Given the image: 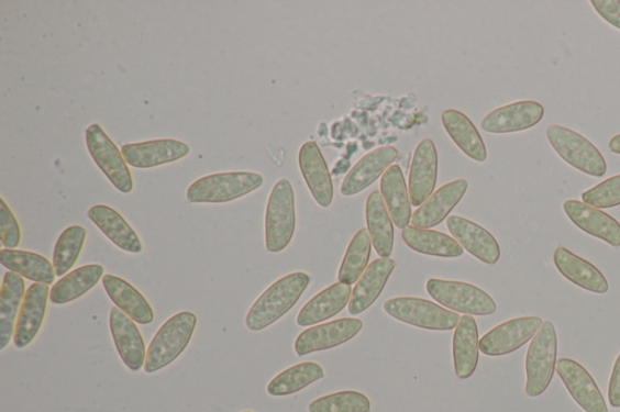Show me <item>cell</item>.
Here are the masks:
<instances>
[{
	"mask_svg": "<svg viewBox=\"0 0 620 412\" xmlns=\"http://www.w3.org/2000/svg\"><path fill=\"white\" fill-rule=\"evenodd\" d=\"M51 290L49 286L43 283H34L27 289L15 326L14 344L18 348L27 347L40 334Z\"/></svg>",
	"mask_w": 620,
	"mask_h": 412,
	"instance_id": "cell-22",
	"label": "cell"
},
{
	"mask_svg": "<svg viewBox=\"0 0 620 412\" xmlns=\"http://www.w3.org/2000/svg\"><path fill=\"white\" fill-rule=\"evenodd\" d=\"M197 323L196 314L190 311L178 312L166 321L148 346L143 369L147 374H154L169 367L192 341Z\"/></svg>",
	"mask_w": 620,
	"mask_h": 412,
	"instance_id": "cell-2",
	"label": "cell"
},
{
	"mask_svg": "<svg viewBox=\"0 0 620 412\" xmlns=\"http://www.w3.org/2000/svg\"><path fill=\"white\" fill-rule=\"evenodd\" d=\"M366 224L374 248L380 258H390L395 249V226L381 193H369L366 201Z\"/></svg>",
	"mask_w": 620,
	"mask_h": 412,
	"instance_id": "cell-31",
	"label": "cell"
},
{
	"mask_svg": "<svg viewBox=\"0 0 620 412\" xmlns=\"http://www.w3.org/2000/svg\"><path fill=\"white\" fill-rule=\"evenodd\" d=\"M397 263L390 258H379L367 266V269L356 282L348 304L353 316L372 308L387 286L396 270Z\"/></svg>",
	"mask_w": 620,
	"mask_h": 412,
	"instance_id": "cell-23",
	"label": "cell"
},
{
	"mask_svg": "<svg viewBox=\"0 0 620 412\" xmlns=\"http://www.w3.org/2000/svg\"><path fill=\"white\" fill-rule=\"evenodd\" d=\"M296 230V201L289 179L283 178L273 187L266 210V248L283 252L290 245Z\"/></svg>",
	"mask_w": 620,
	"mask_h": 412,
	"instance_id": "cell-5",
	"label": "cell"
},
{
	"mask_svg": "<svg viewBox=\"0 0 620 412\" xmlns=\"http://www.w3.org/2000/svg\"><path fill=\"white\" fill-rule=\"evenodd\" d=\"M86 142L92 160L98 165L107 179L111 181L113 187L122 193L133 191V176H131L122 151H119L117 144L99 124L88 127L86 131Z\"/></svg>",
	"mask_w": 620,
	"mask_h": 412,
	"instance_id": "cell-9",
	"label": "cell"
},
{
	"mask_svg": "<svg viewBox=\"0 0 620 412\" xmlns=\"http://www.w3.org/2000/svg\"><path fill=\"white\" fill-rule=\"evenodd\" d=\"M363 329V321L356 319H341L315 325L298 335L295 342V353L303 357L339 347L351 342Z\"/></svg>",
	"mask_w": 620,
	"mask_h": 412,
	"instance_id": "cell-11",
	"label": "cell"
},
{
	"mask_svg": "<svg viewBox=\"0 0 620 412\" xmlns=\"http://www.w3.org/2000/svg\"><path fill=\"white\" fill-rule=\"evenodd\" d=\"M309 412H369L372 402L361 392L342 391L315 399Z\"/></svg>",
	"mask_w": 620,
	"mask_h": 412,
	"instance_id": "cell-39",
	"label": "cell"
},
{
	"mask_svg": "<svg viewBox=\"0 0 620 412\" xmlns=\"http://www.w3.org/2000/svg\"><path fill=\"white\" fill-rule=\"evenodd\" d=\"M104 268L100 264L81 266L67 274L51 290V301L55 305H65L86 296L103 278Z\"/></svg>",
	"mask_w": 620,
	"mask_h": 412,
	"instance_id": "cell-35",
	"label": "cell"
},
{
	"mask_svg": "<svg viewBox=\"0 0 620 412\" xmlns=\"http://www.w3.org/2000/svg\"><path fill=\"white\" fill-rule=\"evenodd\" d=\"M398 156L399 152L395 147H380L364 155L342 181V196L354 197L372 187L381 175L386 174Z\"/></svg>",
	"mask_w": 620,
	"mask_h": 412,
	"instance_id": "cell-20",
	"label": "cell"
},
{
	"mask_svg": "<svg viewBox=\"0 0 620 412\" xmlns=\"http://www.w3.org/2000/svg\"><path fill=\"white\" fill-rule=\"evenodd\" d=\"M87 235L86 227L74 225L58 237L53 258L56 276H65L74 268L85 247Z\"/></svg>",
	"mask_w": 620,
	"mask_h": 412,
	"instance_id": "cell-38",
	"label": "cell"
},
{
	"mask_svg": "<svg viewBox=\"0 0 620 412\" xmlns=\"http://www.w3.org/2000/svg\"><path fill=\"white\" fill-rule=\"evenodd\" d=\"M26 283L23 277L8 271L0 290V350L5 349L14 338L23 299L26 296Z\"/></svg>",
	"mask_w": 620,
	"mask_h": 412,
	"instance_id": "cell-29",
	"label": "cell"
},
{
	"mask_svg": "<svg viewBox=\"0 0 620 412\" xmlns=\"http://www.w3.org/2000/svg\"><path fill=\"white\" fill-rule=\"evenodd\" d=\"M122 153L131 167L147 169L185 159L189 155V145L177 140H154L125 144Z\"/></svg>",
	"mask_w": 620,
	"mask_h": 412,
	"instance_id": "cell-15",
	"label": "cell"
},
{
	"mask_svg": "<svg viewBox=\"0 0 620 412\" xmlns=\"http://www.w3.org/2000/svg\"><path fill=\"white\" fill-rule=\"evenodd\" d=\"M446 225L452 237L473 257L487 265H495L499 261V244L485 227L458 215L449 216Z\"/></svg>",
	"mask_w": 620,
	"mask_h": 412,
	"instance_id": "cell-14",
	"label": "cell"
},
{
	"mask_svg": "<svg viewBox=\"0 0 620 412\" xmlns=\"http://www.w3.org/2000/svg\"><path fill=\"white\" fill-rule=\"evenodd\" d=\"M380 193L387 205L392 223L399 229H407L411 222V200L399 165H391L380 179Z\"/></svg>",
	"mask_w": 620,
	"mask_h": 412,
	"instance_id": "cell-30",
	"label": "cell"
},
{
	"mask_svg": "<svg viewBox=\"0 0 620 412\" xmlns=\"http://www.w3.org/2000/svg\"><path fill=\"white\" fill-rule=\"evenodd\" d=\"M556 365L557 334L554 323L545 321L528 349L524 392L531 398L542 396L553 381Z\"/></svg>",
	"mask_w": 620,
	"mask_h": 412,
	"instance_id": "cell-4",
	"label": "cell"
},
{
	"mask_svg": "<svg viewBox=\"0 0 620 412\" xmlns=\"http://www.w3.org/2000/svg\"><path fill=\"white\" fill-rule=\"evenodd\" d=\"M22 233L20 224L10 210L5 200L0 199V241L7 249H15L20 246Z\"/></svg>",
	"mask_w": 620,
	"mask_h": 412,
	"instance_id": "cell-41",
	"label": "cell"
},
{
	"mask_svg": "<svg viewBox=\"0 0 620 412\" xmlns=\"http://www.w3.org/2000/svg\"><path fill=\"white\" fill-rule=\"evenodd\" d=\"M243 412H253V411H243Z\"/></svg>",
	"mask_w": 620,
	"mask_h": 412,
	"instance_id": "cell-45",
	"label": "cell"
},
{
	"mask_svg": "<svg viewBox=\"0 0 620 412\" xmlns=\"http://www.w3.org/2000/svg\"><path fill=\"white\" fill-rule=\"evenodd\" d=\"M556 372L575 402L587 412H608L605 398L589 371L569 358L557 360Z\"/></svg>",
	"mask_w": 620,
	"mask_h": 412,
	"instance_id": "cell-12",
	"label": "cell"
},
{
	"mask_svg": "<svg viewBox=\"0 0 620 412\" xmlns=\"http://www.w3.org/2000/svg\"><path fill=\"white\" fill-rule=\"evenodd\" d=\"M427 292L441 307L469 316H491L497 311L496 301L485 290L470 283L432 278L427 282Z\"/></svg>",
	"mask_w": 620,
	"mask_h": 412,
	"instance_id": "cell-8",
	"label": "cell"
},
{
	"mask_svg": "<svg viewBox=\"0 0 620 412\" xmlns=\"http://www.w3.org/2000/svg\"><path fill=\"white\" fill-rule=\"evenodd\" d=\"M102 285L115 308L128 314L131 320L143 325L154 321V311L148 300L133 285L114 275H104Z\"/></svg>",
	"mask_w": 620,
	"mask_h": 412,
	"instance_id": "cell-28",
	"label": "cell"
},
{
	"mask_svg": "<svg viewBox=\"0 0 620 412\" xmlns=\"http://www.w3.org/2000/svg\"><path fill=\"white\" fill-rule=\"evenodd\" d=\"M546 138L554 152L569 166L583 174L601 178L607 172L605 157L595 145L580 133L563 126L552 125Z\"/></svg>",
	"mask_w": 620,
	"mask_h": 412,
	"instance_id": "cell-6",
	"label": "cell"
},
{
	"mask_svg": "<svg viewBox=\"0 0 620 412\" xmlns=\"http://www.w3.org/2000/svg\"><path fill=\"white\" fill-rule=\"evenodd\" d=\"M554 264L566 280L590 293L606 294L610 290L606 277L594 264L567 248L560 247L555 250Z\"/></svg>",
	"mask_w": 620,
	"mask_h": 412,
	"instance_id": "cell-24",
	"label": "cell"
},
{
	"mask_svg": "<svg viewBox=\"0 0 620 412\" xmlns=\"http://www.w3.org/2000/svg\"><path fill=\"white\" fill-rule=\"evenodd\" d=\"M453 366L461 380L473 377L479 365L480 341L478 324L469 316L461 318L455 335H453Z\"/></svg>",
	"mask_w": 620,
	"mask_h": 412,
	"instance_id": "cell-26",
	"label": "cell"
},
{
	"mask_svg": "<svg viewBox=\"0 0 620 412\" xmlns=\"http://www.w3.org/2000/svg\"><path fill=\"white\" fill-rule=\"evenodd\" d=\"M373 241L369 237L367 229L353 237L339 271V281L344 285L352 286L361 280L368 266L369 257H372Z\"/></svg>",
	"mask_w": 620,
	"mask_h": 412,
	"instance_id": "cell-37",
	"label": "cell"
},
{
	"mask_svg": "<svg viewBox=\"0 0 620 412\" xmlns=\"http://www.w3.org/2000/svg\"><path fill=\"white\" fill-rule=\"evenodd\" d=\"M582 202L599 210L618 208L620 205V175L608 178L600 185L584 191Z\"/></svg>",
	"mask_w": 620,
	"mask_h": 412,
	"instance_id": "cell-40",
	"label": "cell"
},
{
	"mask_svg": "<svg viewBox=\"0 0 620 412\" xmlns=\"http://www.w3.org/2000/svg\"><path fill=\"white\" fill-rule=\"evenodd\" d=\"M438 152L432 140H424L413 154L409 176V192L413 208L421 205L433 196L438 181Z\"/></svg>",
	"mask_w": 620,
	"mask_h": 412,
	"instance_id": "cell-16",
	"label": "cell"
},
{
	"mask_svg": "<svg viewBox=\"0 0 620 412\" xmlns=\"http://www.w3.org/2000/svg\"><path fill=\"white\" fill-rule=\"evenodd\" d=\"M0 263L9 271L35 283L49 286L55 282L54 264L38 253L3 248L0 250Z\"/></svg>",
	"mask_w": 620,
	"mask_h": 412,
	"instance_id": "cell-33",
	"label": "cell"
},
{
	"mask_svg": "<svg viewBox=\"0 0 620 412\" xmlns=\"http://www.w3.org/2000/svg\"><path fill=\"white\" fill-rule=\"evenodd\" d=\"M543 323L540 318H520L499 324L481 337L480 353L488 357L516 353L532 341Z\"/></svg>",
	"mask_w": 620,
	"mask_h": 412,
	"instance_id": "cell-10",
	"label": "cell"
},
{
	"mask_svg": "<svg viewBox=\"0 0 620 412\" xmlns=\"http://www.w3.org/2000/svg\"><path fill=\"white\" fill-rule=\"evenodd\" d=\"M544 118V107L535 101H519L495 109L481 121V129L495 135L530 130Z\"/></svg>",
	"mask_w": 620,
	"mask_h": 412,
	"instance_id": "cell-13",
	"label": "cell"
},
{
	"mask_svg": "<svg viewBox=\"0 0 620 412\" xmlns=\"http://www.w3.org/2000/svg\"><path fill=\"white\" fill-rule=\"evenodd\" d=\"M309 285L310 276L306 272H294L274 282L248 310L247 330L261 332L278 322L297 304Z\"/></svg>",
	"mask_w": 620,
	"mask_h": 412,
	"instance_id": "cell-1",
	"label": "cell"
},
{
	"mask_svg": "<svg viewBox=\"0 0 620 412\" xmlns=\"http://www.w3.org/2000/svg\"><path fill=\"white\" fill-rule=\"evenodd\" d=\"M298 165L315 202L320 208H330L333 201L332 179L325 157L315 142L309 141L302 145Z\"/></svg>",
	"mask_w": 620,
	"mask_h": 412,
	"instance_id": "cell-19",
	"label": "cell"
},
{
	"mask_svg": "<svg viewBox=\"0 0 620 412\" xmlns=\"http://www.w3.org/2000/svg\"><path fill=\"white\" fill-rule=\"evenodd\" d=\"M402 240L409 248L424 256L460 258L464 252L455 238L431 229L408 226L402 230Z\"/></svg>",
	"mask_w": 620,
	"mask_h": 412,
	"instance_id": "cell-34",
	"label": "cell"
},
{
	"mask_svg": "<svg viewBox=\"0 0 620 412\" xmlns=\"http://www.w3.org/2000/svg\"><path fill=\"white\" fill-rule=\"evenodd\" d=\"M594 10L612 27L620 31V2L619 0H591Z\"/></svg>",
	"mask_w": 620,
	"mask_h": 412,
	"instance_id": "cell-42",
	"label": "cell"
},
{
	"mask_svg": "<svg viewBox=\"0 0 620 412\" xmlns=\"http://www.w3.org/2000/svg\"><path fill=\"white\" fill-rule=\"evenodd\" d=\"M352 293V287L341 282L321 290L298 313L296 323L300 326H310L335 318L350 304Z\"/></svg>",
	"mask_w": 620,
	"mask_h": 412,
	"instance_id": "cell-27",
	"label": "cell"
},
{
	"mask_svg": "<svg viewBox=\"0 0 620 412\" xmlns=\"http://www.w3.org/2000/svg\"><path fill=\"white\" fill-rule=\"evenodd\" d=\"M384 309L390 318L425 331L449 332L457 329L461 321L458 313L420 298L390 299Z\"/></svg>",
	"mask_w": 620,
	"mask_h": 412,
	"instance_id": "cell-7",
	"label": "cell"
},
{
	"mask_svg": "<svg viewBox=\"0 0 620 412\" xmlns=\"http://www.w3.org/2000/svg\"><path fill=\"white\" fill-rule=\"evenodd\" d=\"M441 121L447 135L465 155L476 163L487 160V149L480 132L467 115L456 109H449L441 115Z\"/></svg>",
	"mask_w": 620,
	"mask_h": 412,
	"instance_id": "cell-32",
	"label": "cell"
},
{
	"mask_svg": "<svg viewBox=\"0 0 620 412\" xmlns=\"http://www.w3.org/2000/svg\"><path fill=\"white\" fill-rule=\"evenodd\" d=\"M608 148H610L612 153L620 155V133L610 141Z\"/></svg>",
	"mask_w": 620,
	"mask_h": 412,
	"instance_id": "cell-44",
	"label": "cell"
},
{
	"mask_svg": "<svg viewBox=\"0 0 620 412\" xmlns=\"http://www.w3.org/2000/svg\"><path fill=\"white\" fill-rule=\"evenodd\" d=\"M89 220L97 225L103 235L119 249L131 254H140L142 242L125 218L110 205L97 204L88 211Z\"/></svg>",
	"mask_w": 620,
	"mask_h": 412,
	"instance_id": "cell-25",
	"label": "cell"
},
{
	"mask_svg": "<svg viewBox=\"0 0 620 412\" xmlns=\"http://www.w3.org/2000/svg\"><path fill=\"white\" fill-rule=\"evenodd\" d=\"M608 401L612 408H620V354L616 359L610 385H608Z\"/></svg>",
	"mask_w": 620,
	"mask_h": 412,
	"instance_id": "cell-43",
	"label": "cell"
},
{
	"mask_svg": "<svg viewBox=\"0 0 620 412\" xmlns=\"http://www.w3.org/2000/svg\"><path fill=\"white\" fill-rule=\"evenodd\" d=\"M468 187V180L456 179L438 189L421 208L414 211L411 218L412 225L420 229H432L443 223L456 209Z\"/></svg>",
	"mask_w": 620,
	"mask_h": 412,
	"instance_id": "cell-21",
	"label": "cell"
},
{
	"mask_svg": "<svg viewBox=\"0 0 620 412\" xmlns=\"http://www.w3.org/2000/svg\"><path fill=\"white\" fill-rule=\"evenodd\" d=\"M264 183V177L254 172L210 175L190 185L186 197L190 203H226L248 196Z\"/></svg>",
	"mask_w": 620,
	"mask_h": 412,
	"instance_id": "cell-3",
	"label": "cell"
},
{
	"mask_svg": "<svg viewBox=\"0 0 620 412\" xmlns=\"http://www.w3.org/2000/svg\"><path fill=\"white\" fill-rule=\"evenodd\" d=\"M324 378L325 371L317 363H300V365H296L277 375L268 383L267 392L272 397L292 396Z\"/></svg>",
	"mask_w": 620,
	"mask_h": 412,
	"instance_id": "cell-36",
	"label": "cell"
},
{
	"mask_svg": "<svg viewBox=\"0 0 620 412\" xmlns=\"http://www.w3.org/2000/svg\"><path fill=\"white\" fill-rule=\"evenodd\" d=\"M110 329L115 348L124 365L135 372L145 368L146 345L135 321L123 311L113 308L110 313Z\"/></svg>",
	"mask_w": 620,
	"mask_h": 412,
	"instance_id": "cell-18",
	"label": "cell"
},
{
	"mask_svg": "<svg viewBox=\"0 0 620 412\" xmlns=\"http://www.w3.org/2000/svg\"><path fill=\"white\" fill-rule=\"evenodd\" d=\"M563 209L568 220L582 232L615 248L620 247V224L612 215L578 200H566Z\"/></svg>",
	"mask_w": 620,
	"mask_h": 412,
	"instance_id": "cell-17",
	"label": "cell"
}]
</instances>
